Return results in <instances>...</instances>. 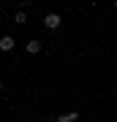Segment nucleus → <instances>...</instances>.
<instances>
[{"label": "nucleus", "mask_w": 117, "mask_h": 122, "mask_svg": "<svg viewBox=\"0 0 117 122\" xmlns=\"http://www.w3.org/2000/svg\"><path fill=\"white\" fill-rule=\"evenodd\" d=\"M60 25H63V16H60V14H46V16H44V27H46L49 33L57 30Z\"/></svg>", "instance_id": "f257e3e1"}, {"label": "nucleus", "mask_w": 117, "mask_h": 122, "mask_svg": "<svg viewBox=\"0 0 117 122\" xmlns=\"http://www.w3.org/2000/svg\"><path fill=\"white\" fill-rule=\"evenodd\" d=\"M41 49H44V44H41L38 38H30V41L25 44V52H27V54H38Z\"/></svg>", "instance_id": "f03ea898"}, {"label": "nucleus", "mask_w": 117, "mask_h": 122, "mask_svg": "<svg viewBox=\"0 0 117 122\" xmlns=\"http://www.w3.org/2000/svg\"><path fill=\"white\" fill-rule=\"evenodd\" d=\"M14 46H17V41H14V35H3V38H0V52H11Z\"/></svg>", "instance_id": "7ed1b4c3"}, {"label": "nucleus", "mask_w": 117, "mask_h": 122, "mask_svg": "<svg viewBox=\"0 0 117 122\" xmlns=\"http://www.w3.org/2000/svg\"><path fill=\"white\" fill-rule=\"evenodd\" d=\"M76 119H79V111H63L55 122H76Z\"/></svg>", "instance_id": "20e7f679"}, {"label": "nucleus", "mask_w": 117, "mask_h": 122, "mask_svg": "<svg viewBox=\"0 0 117 122\" xmlns=\"http://www.w3.org/2000/svg\"><path fill=\"white\" fill-rule=\"evenodd\" d=\"M25 22H27V11L19 8L17 14H14V25H25Z\"/></svg>", "instance_id": "39448f33"}, {"label": "nucleus", "mask_w": 117, "mask_h": 122, "mask_svg": "<svg viewBox=\"0 0 117 122\" xmlns=\"http://www.w3.org/2000/svg\"><path fill=\"white\" fill-rule=\"evenodd\" d=\"M0 92H3V81H0Z\"/></svg>", "instance_id": "423d86ee"}, {"label": "nucleus", "mask_w": 117, "mask_h": 122, "mask_svg": "<svg viewBox=\"0 0 117 122\" xmlns=\"http://www.w3.org/2000/svg\"><path fill=\"white\" fill-rule=\"evenodd\" d=\"M114 11H117V0H114Z\"/></svg>", "instance_id": "0eeeda50"}, {"label": "nucleus", "mask_w": 117, "mask_h": 122, "mask_svg": "<svg viewBox=\"0 0 117 122\" xmlns=\"http://www.w3.org/2000/svg\"><path fill=\"white\" fill-rule=\"evenodd\" d=\"M0 3H3V0H0Z\"/></svg>", "instance_id": "6e6552de"}]
</instances>
